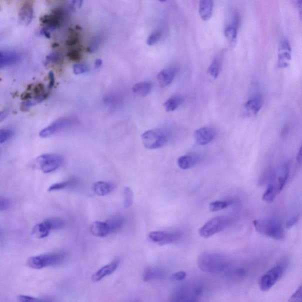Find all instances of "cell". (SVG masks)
<instances>
[{"label":"cell","mask_w":302,"mask_h":302,"mask_svg":"<svg viewBox=\"0 0 302 302\" xmlns=\"http://www.w3.org/2000/svg\"><path fill=\"white\" fill-rule=\"evenodd\" d=\"M198 264L200 270L206 274H216L224 272L229 267L228 259L221 254L204 252L199 256Z\"/></svg>","instance_id":"6da1fadb"},{"label":"cell","mask_w":302,"mask_h":302,"mask_svg":"<svg viewBox=\"0 0 302 302\" xmlns=\"http://www.w3.org/2000/svg\"><path fill=\"white\" fill-rule=\"evenodd\" d=\"M65 258L66 254L64 252H52V254L32 256L28 258L27 264L29 268L40 270L51 266L60 264Z\"/></svg>","instance_id":"3957f363"},{"label":"cell","mask_w":302,"mask_h":302,"mask_svg":"<svg viewBox=\"0 0 302 302\" xmlns=\"http://www.w3.org/2000/svg\"><path fill=\"white\" fill-rule=\"evenodd\" d=\"M52 230H57L63 228L64 226V222L63 220L59 218H50L48 219Z\"/></svg>","instance_id":"d590c367"},{"label":"cell","mask_w":302,"mask_h":302,"mask_svg":"<svg viewBox=\"0 0 302 302\" xmlns=\"http://www.w3.org/2000/svg\"><path fill=\"white\" fill-rule=\"evenodd\" d=\"M162 36V32L160 31H156L153 32V34H150L148 38L146 41L147 44L149 46L156 44V42L160 40Z\"/></svg>","instance_id":"74e56055"},{"label":"cell","mask_w":302,"mask_h":302,"mask_svg":"<svg viewBox=\"0 0 302 302\" xmlns=\"http://www.w3.org/2000/svg\"><path fill=\"white\" fill-rule=\"evenodd\" d=\"M176 74V70L174 68H166L160 71L157 76L160 86L162 88L168 86L174 80Z\"/></svg>","instance_id":"9a60e30c"},{"label":"cell","mask_w":302,"mask_h":302,"mask_svg":"<svg viewBox=\"0 0 302 302\" xmlns=\"http://www.w3.org/2000/svg\"><path fill=\"white\" fill-rule=\"evenodd\" d=\"M6 66L4 52H0V68Z\"/></svg>","instance_id":"681fc988"},{"label":"cell","mask_w":302,"mask_h":302,"mask_svg":"<svg viewBox=\"0 0 302 302\" xmlns=\"http://www.w3.org/2000/svg\"><path fill=\"white\" fill-rule=\"evenodd\" d=\"M298 219H300V216L298 215L292 216V218L288 220L286 224V226L287 228H292V226L296 224L298 221Z\"/></svg>","instance_id":"7dc6e473"},{"label":"cell","mask_w":302,"mask_h":302,"mask_svg":"<svg viewBox=\"0 0 302 302\" xmlns=\"http://www.w3.org/2000/svg\"><path fill=\"white\" fill-rule=\"evenodd\" d=\"M290 176V166L285 165L282 168L280 176L278 179V192H280L286 184Z\"/></svg>","instance_id":"4316f807"},{"label":"cell","mask_w":302,"mask_h":302,"mask_svg":"<svg viewBox=\"0 0 302 302\" xmlns=\"http://www.w3.org/2000/svg\"><path fill=\"white\" fill-rule=\"evenodd\" d=\"M49 84H48V90H50L51 88L54 87V82H55V80H54V73H52V72H50V74H49Z\"/></svg>","instance_id":"c3c4849f"},{"label":"cell","mask_w":302,"mask_h":302,"mask_svg":"<svg viewBox=\"0 0 302 302\" xmlns=\"http://www.w3.org/2000/svg\"><path fill=\"white\" fill-rule=\"evenodd\" d=\"M277 190L276 187L272 184H269L266 191L262 196V200L268 203H271L274 202L276 196Z\"/></svg>","instance_id":"4dcf8cb0"},{"label":"cell","mask_w":302,"mask_h":302,"mask_svg":"<svg viewBox=\"0 0 302 302\" xmlns=\"http://www.w3.org/2000/svg\"><path fill=\"white\" fill-rule=\"evenodd\" d=\"M48 96V93L46 92L44 94L40 95V96L32 98L31 99L26 100L25 102L22 104V108L24 110H28L29 108L34 106L36 104H40L42 102L46 100Z\"/></svg>","instance_id":"f1b7e54d"},{"label":"cell","mask_w":302,"mask_h":302,"mask_svg":"<svg viewBox=\"0 0 302 302\" xmlns=\"http://www.w3.org/2000/svg\"><path fill=\"white\" fill-rule=\"evenodd\" d=\"M63 163V157L56 154H44L38 157L34 162L36 168L45 174L55 172Z\"/></svg>","instance_id":"8992f818"},{"label":"cell","mask_w":302,"mask_h":302,"mask_svg":"<svg viewBox=\"0 0 302 302\" xmlns=\"http://www.w3.org/2000/svg\"><path fill=\"white\" fill-rule=\"evenodd\" d=\"M12 205V202L8 198H0V212L8 210Z\"/></svg>","instance_id":"ee69618b"},{"label":"cell","mask_w":302,"mask_h":302,"mask_svg":"<svg viewBox=\"0 0 302 302\" xmlns=\"http://www.w3.org/2000/svg\"><path fill=\"white\" fill-rule=\"evenodd\" d=\"M73 124V120L68 118H60L52 122L44 129L42 130L39 134L42 138L50 137L64 128L70 126Z\"/></svg>","instance_id":"30bf717a"},{"label":"cell","mask_w":302,"mask_h":302,"mask_svg":"<svg viewBox=\"0 0 302 302\" xmlns=\"http://www.w3.org/2000/svg\"><path fill=\"white\" fill-rule=\"evenodd\" d=\"M198 156L196 154H190L180 156L177 163L180 169L188 170L198 164Z\"/></svg>","instance_id":"ffe728a7"},{"label":"cell","mask_w":302,"mask_h":302,"mask_svg":"<svg viewBox=\"0 0 302 302\" xmlns=\"http://www.w3.org/2000/svg\"><path fill=\"white\" fill-rule=\"evenodd\" d=\"M82 4H83L82 1H74L72 2V6H73V8H80Z\"/></svg>","instance_id":"f907efd6"},{"label":"cell","mask_w":302,"mask_h":302,"mask_svg":"<svg viewBox=\"0 0 302 302\" xmlns=\"http://www.w3.org/2000/svg\"><path fill=\"white\" fill-rule=\"evenodd\" d=\"M64 18V12L62 9L57 8L52 10L51 14L42 16L40 21L42 24L45 26L48 30H54L58 28L63 24Z\"/></svg>","instance_id":"9c48e42d"},{"label":"cell","mask_w":302,"mask_h":302,"mask_svg":"<svg viewBox=\"0 0 302 302\" xmlns=\"http://www.w3.org/2000/svg\"><path fill=\"white\" fill-rule=\"evenodd\" d=\"M262 98L259 96H256L251 98L246 102L244 104V110L246 112L250 114V116H256L262 109Z\"/></svg>","instance_id":"2e32d148"},{"label":"cell","mask_w":302,"mask_h":302,"mask_svg":"<svg viewBox=\"0 0 302 302\" xmlns=\"http://www.w3.org/2000/svg\"><path fill=\"white\" fill-rule=\"evenodd\" d=\"M221 68V61L218 58H216L215 60H213L212 64H210L208 70V73L210 76L216 80V78H218L220 73Z\"/></svg>","instance_id":"f546056e"},{"label":"cell","mask_w":302,"mask_h":302,"mask_svg":"<svg viewBox=\"0 0 302 302\" xmlns=\"http://www.w3.org/2000/svg\"><path fill=\"white\" fill-rule=\"evenodd\" d=\"M288 302H302V287L300 286L292 295Z\"/></svg>","instance_id":"7bdbcfd3"},{"label":"cell","mask_w":302,"mask_h":302,"mask_svg":"<svg viewBox=\"0 0 302 302\" xmlns=\"http://www.w3.org/2000/svg\"><path fill=\"white\" fill-rule=\"evenodd\" d=\"M149 238L153 242L162 246L178 242L182 234L178 232L157 231L150 232Z\"/></svg>","instance_id":"ba28073f"},{"label":"cell","mask_w":302,"mask_h":302,"mask_svg":"<svg viewBox=\"0 0 302 302\" xmlns=\"http://www.w3.org/2000/svg\"><path fill=\"white\" fill-rule=\"evenodd\" d=\"M142 139L146 148L158 149L165 146L168 142L169 133L164 129L151 130L142 134Z\"/></svg>","instance_id":"277c9868"},{"label":"cell","mask_w":302,"mask_h":302,"mask_svg":"<svg viewBox=\"0 0 302 302\" xmlns=\"http://www.w3.org/2000/svg\"><path fill=\"white\" fill-rule=\"evenodd\" d=\"M216 136L215 130L211 127L199 128L194 132L195 140L200 146L208 145L215 138Z\"/></svg>","instance_id":"7c38bea8"},{"label":"cell","mask_w":302,"mask_h":302,"mask_svg":"<svg viewBox=\"0 0 302 302\" xmlns=\"http://www.w3.org/2000/svg\"><path fill=\"white\" fill-rule=\"evenodd\" d=\"M90 232L92 234L99 238L106 237L110 234L109 226L106 222H94L91 225Z\"/></svg>","instance_id":"d6986e66"},{"label":"cell","mask_w":302,"mask_h":302,"mask_svg":"<svg viewBox=\"0 0 302 302\" xmlns=\"http://www.w3.org/2000/svg\"><path fill=\"white\" fill-rule=\"evenodd\" d=\"M8 112L6 111H2L0 112V122H2L8 116Z\"/></svg>","instance_id":"f5cc1de1"},{"label":"cell","mask_w":302,"mask_h":302,"mask_svg":"<svg viewBox=\"0 0 302 302\" xmlns=\"http://www.w3.org/2000/svg\"><path fill=\"white\" fill-rule=\"evenodd\" d=\"M152 90V84L150 82H140L134 85L132 90L133 92L140 96H146L150 94Z\"/></svg>","instance_id":"603a6c76"},{"label":"cell","mask_w":302,"mask_h":302,"mask_svg":"<svg viewBox=\"0 0 302 302\" xmlns=\"http://www.w3.org/2000/svg\"><path fill=\"white\" fill-rule=\"evenodd\" d=\"M63 61V58L60 54H56V52H52L46 58V62L48 64L54 63V64H59Z\"/></svg>","instance_id":"ab89813d"},{"label":"cell","mask_w":302,"mask_h":302,"mask_svg":"<svg viewBox=\"0 0 302 302\" xmlns=\"http://www.w3.org/2000/svg\"><path fill=\"white\" fill-rule=\"evenodd\" d=\"M78 180L77 178H72L65 182L55 183L49 187L48 191L49 192L59 191V190L73 187L77 185Z\"/></svg>","instance_id":"cb8c5ba5"},{"label":"cell","mask_w":302,"mask_h":302,"mask_svg":"<svg viewBox=\"0 0 302 302\" xmlns=\"http://www.w3.org/2000/svg\"><path fill=\"white\" fill-rule=\"evenodd\" d=\"M52 228L47 220L36 224L32 229V234L38 238H44L50 234Z\"/></svg>","instance_id":"e0dca14e"},{"label":"cell","mask_w":302,"mask_h":302,"mask_svg":"<svg viewBox=\"0 0 302 302\" xmlns=\"http://www.w3.org/2000/svg\"><path fill=\"white\" fill-rule=\"evenodd\" d=\"M34 6L32 3L30 2H25L19 12L20 22L24 26L30 24L34 18Z\"/></svg>","instance_id":"5bb4252c"},{"label":"cell","mask_w":302,"mask_h":302,"mask_svg":"<svg viewBox=\"0 0 302 302\" xmlns=\"http://www.w3.org/2000/svg\"><path fill=\"white\" fill-rule=\"evenodd\" d=\"M231 202L226 201H216L210 203L209 209L210 212H216L228 208Z\"/></svg>","instance_id":"d6a6232c"},{"label":"cell","mask_w":302,"mask_h":302,"mask_svg":"<svg viewBox=\"0 0 302 302\" xmlns=\"http://www.w3.org/2000/svg\"><path fill=\"white\" fill-rule=\"evenodd\" d=\"M106 222L109 226L111 234V233L118 232L122 228L124 223V218L122 216L116 215L111 216Z\"/></svg>","instance_id":"7402d4cb"},{"label":"cell","mask_w":302,"mask_h":302,"mask_svg":"<svg viewBox=\"0 0 302 302\" xmlns=\"http://www.w3.org/2000/svg\"><path fill=\"white\" fill-rule=\"evenodd\" d=\"M163 272L158 268H148L144 272L143 278L145 282H149L163 277Z\"/></svg>","instance_id":"83f0119b"},{"label":"cell","mask_w":302,"mask_h":302,"mask_svg":"<svg viewBox=\"0 0 302 302\" xmlns=\"http://www.w3.org/2000/svg\"><path fill=\"white\" fill-rule=\"evenodd\" d=\"M232 222L231 218L226 216H218L206 222L199 230L202 238H208L224 230Z\"/></svg>","instance_id":"5b68a950"},{"label":"cell","mask_w":302,"mask_h":302,"mask_svg":"<svg viewBox=\"0 0 302 302\" xmlns=\"http://www.w3.org/2000/svg\"><path fill=\"white\" fill-rule=\"evenodd\" d=\"M302 160V147L300 148V150H298V155H297V162L298 164H301Z\"/></svg>","instance_id":"816d5d0a"},{"label":"cell","mask_w":302,"mask_h":302,"mask_svg":"<svg viewBox=\"0 0 302 302\" xmlns=\"http://www.w3.org/2000/svg\"><path fill=\"white\" fill-rule=\"evenodd\" d=\"M73 70L74 74L78 75L87 73L90 70V68L86 64H78L74 66Z\"/></svg>","instance_id":"f35d334b"},{"label":"cell","mask_w":302,"mask_h":302,"mask_svg":"<svg viewBox=\"0 0 302 302\" xmlns=\"http://www.w3.org/2000/svg\"><path fill=\"white\" fill-rule=\"evenodd\" d=\"M284 270L283 266L278 264L262 275L259 282L260 290L262 292L270 290L283 276Z\"/></svg>","instance_id":"52a82bcc"},{"label":"cell","mask_w":302,"mask_h":302,"mask_svg":"<svg viewBox=\"0 0 302 302\" xmlns=\"http://www.w3.org/2000/svg\"><path fill=\"white\" fill-rule=\"evenodd\" d=\"M214 4L211 0H202L199 3V14L203 21H208L212 16Z\"/></svg>","instance_id":"ac0fdd59"},{"label":"cell","mask_w":302,"mask_h":302,"mask_svg":"<svg viewBox=\"0 0 302 302\" xmlns=\"http://www.w3.org/2000/svg\"><path fill=\"white\" fill-rule=\"evenodd\" d=\"M120 260H114L110 264L105 265L104 266L100 268L96 273L92 277V279L94 282H100L104 278L108 276L116 270V269L119 267Z\"/></svg>","instance_id":"4fadbf2b"},{"label":"cell","mask_w":302,"mask_h":302,"mask_svg":"<svg viewBox=\"0 0 302 302\" xmlns=\"http://www.w3.org/2000/svg\"><path fill=\"white\" fill-rule=\"evenodd\" d=\"M186 277V272L184 271H180L176 272L174 274L172 275V280L175 281H182L184 280Z\"/></svg>","instance_id":"bcb514c9"},{"label":"cell","mask_w":302,"mask_h":302,"mask_svg":"<svg viewBox=\"0 0 302 302\" xmlns=\"http://www.w3.org/2000/svg\"><path fill=\"white\" fill-rule=\"evenodd\" d=\"M134 202V192L130 187L124 188V208H129L132 205Z\"/></svg>","instance_id":"1f68e13d"},{"label":"cell","mask_w":302,"mask_h":302,"mask_svg":"<svg viewBox=\"0 0 302 302\" xmlns=\"http://www.w3.org/2000/svg\"><path fill=\"white\" fill-rule=\"evenodd\" d=\"M78 36L77 32L71 30L70 32V36H68V40L66 41V44L68 46H72L78 44Z\"/></svg>","instance_id":"b9f144b4"},{"label":"cell","mask_w":302,"mask_h":302,"mask_svg":"<svg viewBox=\"0 0 302 302\" xmlns=\"http://www.w3.org/2000/svg\"><path fill=\"white\" fill-rule=\"evenodd\" d=\"M18 298L20 302H52L50 300H42V298L26 296V295H20Z\"/></svg>","instance_id":"8d00e7d4"},{"label":"cell","mask_w":302,"mask_h":302,"mask_svg":"<svg viewBox=\"0 0 302 302\" xmlns=\"http://www.w3.org/2000/svg\"><path fill=\"white\" fill-rule=\"evenodd\" d=\"M254 224L256 230L262 236L279 241L284 238L283 224L280 220L276 218L256 220Z\"/></svg>","instance_id":"7a4b0ae2"},{"label":"cell","mask_w":302,"mask_h":302,"mask_svg":"<svg viewBox=\"0 0 302 302\" xmlns=\"http://www.w3.org/2000/svg\"><path fill=\"white\" fill-rule=\"evenodd\" d=\"M186 302H196V300H190Z\"/></svg>","instance_id":"11a10c76"},{"label":"cell","mask_w":302,"mask_h":302,"mask_svg":"<svg viewBox=\"0 0 302 302\" xmlns=\"http://www.w3.org/2000/svg\"><path fill=\"white\" fill-rule=\"evenodd\" d=\"M238 29L231 24L226 26L224 30L225 37L232 46L237 42Z\"/></svg>","instance_id":"d4e9b609"},{"label":"cell","mask_w":302,"mask_h":302,"mask_svg":"<svg viewBox=\"0 0 302 302\" xmlns=\"http://www.w3.org/2000/svg\"><path fill=\"white\" fill-rule=\"evenodd\" d=\"M102 64V61L100 59H97V60H96V62H95L94 63L95 68H100Z\"/></svg>","instance_id":"db71d44e"},{"label":"cell","mask_w":302,"mask_h":302,"mask_svg":"<svg viewBox=\"0 0 302 302\" xmlns=\"http://www.w3.org/2000/svg\"><path fill=\"white\" fill-rule=\"evenodd\" d=\"M100 44V40L99 38H95L91 42L90 46L88 48V51L90 52H93L97 50V48H99Z\"/></svg>","instance_id":"f6af8a7d"},{"label":"cell","mask_w":302,"mask_h":302,"mask_svg":"<svg viewBox=\"0 0 302 302\" xmlns=\"http://www.w3.org/2000/svg\"><path fill=\"white\" fill-rule=\"evenodd\" d=\"M104 102L105 104L110 107H116L120 104V99L116 95L111 94L105 97Z\"/></svg>","instance_id":"836d02e7"},{"label":"cell","mask_w":302,"mask_h":302,"mask_svg":"<svg viewBox=\"0 0 302 302\" xmlns=\"http://www.w3.org/2000/svg\"><path fill=\"white\" fill-rule=\"evenodd\" d=\"M114 187L111 183L106 182H98L94 184L93 190L98 196H105L110 194L112 191Z\"/></svg>","instance_id":"44dd1931"},{"label":"cell","mask_w":302,"mask_h":302,"mask_svg":"<svg viewBox=\"0 0 302 302\" xmlns=\"http://www.w3.org/2000/svg\"><path fill=\"white\" fill-rule=\"evenodd\" d=\"M67 57L68 60L72 62L80 61L82 58L80 52L78 50H76V49L68 52Z\"/></svg>","instance_id":"60d3db41"},{"label":"cell","mask_w":302,"mask_h":302,"mask_svg":"<svg viewBox=\"0 0 302 302\" xmlns=\"http://www.w3.org/2000/svg\"><path fill=\"white\" fill-rule=\"evenodd\" d=\"M183 102V99L180 96H174L166 100L164 103L166 112H173L178 108Z\"/></svg>","instance_id":"484cf974"},{"label":"cell","mask_w":302,"mask_h":302,"mask_svg":"<svg viewBox=\"0 0 302 302\" xmlns=\"http://www.w3.org/2000/svg\"><path fill=\"white\" fill-rule=\"evenodd\" d=\"M13 131L10 129H0V144H4L10 140L13 136Z\"/></svg>","instance_id":"e575fe53"},{"label":"cell","mask_w":302,"mask_h":302,"mask_svg":"<svg viewBox=\"0 0 302 302\" xmlns=\"http://www.w3.org/2000/svg\"><path fill=\"white\" fill-rule=\"evenodd\" d=\"M292 59V49L290 42L282 40L278 48V66L279 68H286L290 66Z\"/></svg>","instance_id":"8fae6325"}]
</instances>
